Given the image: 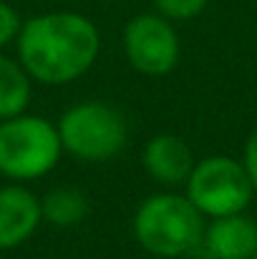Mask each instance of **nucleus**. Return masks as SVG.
<instances>
[{"label": "nucleus", "mask_w": 257, "mask_h": 259, "mask_svg": "<svg viewBox=\"0 0 257 259\" xmlns=\"http://www.w3.org/2000/svg\"><path fill=\"white\" fill-rule=\"evenodd\" d=\"M207 259H257V222L252 217H217L204 229L202 247Z\"/></svg>", "instance_id": "nucleus-8"}, {"label": "nucleus", "mask_w": 257, "mask_h": 259, "mask_svg": "<svg viewBox=\"0 0 257 259\" xmlns=\"http://www.w3.org/2000/svg\"><path fill=\"white\" fill-rule=\"evenodd\" d=\"M63 146L56 123L20 113L0 121V176L15 184L35 181L51 174L61 161Z\"/></svg>", "instance_id": "nucleus-3"}, {"label": "nucleus", "mask_w": 257, "mask_h": 259, "mask_svg": "<svg viewBox=\"0 0 257 259\" xmlns=\"http://www.w3.org/2000/svg\"><path fill=\"white\" fill-rule=\"evenodd\" d=\"M30 81L33 78L20 66V61L0 56V121L28 111V103L33 96Z\"/></svg>", "instance_id": "nucleus-11"}, {"label": "nucleus", "mask_w": 257, "mask_h": 259, "mask_svg": "<svg viewBox=\"0 0 257 259\" xmlns=\"http://www.w3.org/2000/svg\"><path fill=\"white\" fill-rule=\"evenodd\" d=\"M91 211V204H88V196L79 186H53L43 194L41 199V214H43V222L53 224V227H61V229H68V227H76L81 224Z\"/></svg>", "instance_id": "nucleus-10"}, {"label": "nucleus", "mask_w": 257, "mask_h": 259, "mask_svg": "<svg viewBox=\"0 0 257 259\" xmlns=\"http://www.w3.org/2000/svg\"><path fill=\"white\" fill-rule=\"evenodd\" d=\"M56 128L63 151L84 164H106L116 159L129 141L124 113L106 101H81L66 108Z\"/></svg>", "instance_id": "nucleus-4"}, {"label": "nucleus", "mask_w": 257, "mask_h": 259, "mask_svg": "<svg viewBox=\"0 0 257 259\" xmlns=\"http://www.w3.org/2000/svg\"><path fill=\"white\" fill-rule=\"evenodd\" d=\"M141 161L146 174L162 186L187 184L189 174L197 164L192 149L176 134H157L154 139H149V144L144 146Z\"/></svg>", "instance_id": "nucleus-9"}, {"label": "nucleus", "mask_w": 257, "mask_h": 259, "mask_svg": "<svg viewBox=\"0 0 257 259\" xmlns=\"http://www.w3.org/2000/svg\"><path fill=\"white\" fill-rule=\"evenodd\" d=\"M20 28H23L20 13L10 3L0 0V48H5L8 43H13L18 38Z\"/></svg>", "instance_id": "nucleus-13"}, {"label": "nucleus", "mask_w": 257, "mask_h": 259, "mask_svg": "<svg viewBox=\"0 0 257 259\" xmlns=\"http://www.w3.org/2000/svg\"><path fill=\"white\" fill-rule=\"evenodd\" d=\"M15 46L18 61L33 81L66 86L93 68L101 53V33L81 13L53 10L23 20Z\"/></svg>", "instance_id": "nucleus-1"}, {"label": "nucleus", "mask_w": 257, "mask_h": 259, "mask_svg": "<svg viewBox=\"0 0 257 259\" xmlns=\"http://www.w3.org/2000/svg\"><path fill=\"white\" fill-rule=\"evenodd\" d=\"M136 244L159 259L189 257L202 247L204 217L187 199V194H152L146 196L131 222Z\"/></svg>", "instance_id": "nucleus-2"}, {"label": "nucleus", "mask_w": 257, "mask_h": 259, "mask_svg": "<svg viewBox=\"0 0 257 259\" xmlns=\"http://www.w3.org/2000/svg\"><path fill=\"white\" fill-rule=\"evenodd\" d=\"M242 166H245V171L250 176V184H252V189H255V194H257V128L247 136V141H245Z\"/></svg>", "instance_id": "nucleus-14"}, {"label": "nucleus", "mask_w": 257, "mask_h": 259, "mask_svg": "<svg viewBox=\"0 0 257 259\" xmlns=\"http://www.w3.org/2000/svg\"><path fill=\"white\" fill-rule=\"evenodd\" d=\"M184 186L187 199L209 219L242 214L255 194L242 161L232 156H207L197 161Z\"/></svg>", "instance_id": "nucleus-5"}, {"label": "nucleus", "mask_w": 257, "mask_h": 259, "mask_svg": "<svg viewBox=\"0 0 257 259\" xmlns=\"http://www.w3.org/2000/svg\"><path fill=\"white\" fill-rule=\"evenodd\" d=\"M124 53L136 73L162 78L176 68L181 43L171 20L159 13H141L124 28Z\"/></svg>", "instance_id": "nucleus-6"}, {"label": "nucleus", "mask_w": 257, "mask_h": 259, "mask_svg": "<svg viewBox=\"0 0 257 259\" xmlns=\"http://www.w3.org/2000/svg\"><path fill=\"white\" fill-rule=\"evenodd\" d=\"M41 199L23 184L0 186V252L25 244L41 227Z\"/></svg>", "instance_id": "nucleus-7"}, {"label": "nucleus", "mask_w": 257, "mask_h": 259, "mask_svg": "<svg viewBox=\"0 0 257 259\" xmlns=\"http://www.w3.org/2000/svg\"><path fill=\"white\" fill-rule=\"evenodd\" d=\"M209 0H154V13L167 18L171 23L176 20H192L204 13Z\"/></svg>", "instance_id": "nucleus-12"}]
</instances>
